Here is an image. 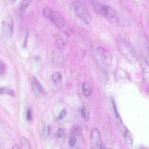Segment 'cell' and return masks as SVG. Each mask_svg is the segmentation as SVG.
Masks as SVG:
<instances>
[{
	"label": "cell",
	"mask_w": 149,
	"mask_h": 149,
	"mask_svg": "<svg viewBox=\"0 0 149 149\" xmlns=\"http://www.w3.org/2000/svg\"><path fill=\"white\" fill-rule=\"evenodd\" d=\"M95 54L98 59L102 63L108 66L111 65L112 62V56L108 51L99 47L96 49Z\"/></svg>",
	"instance_id": "3"
},
{
	"label": "cell",
	"mask_w": 149,
	"mask_h": 149,
	"mask_svg": "<svg viewBox=\"0 0 149 149\" xmlns=\"http://www.w3.org/2000/svg\"><path fill=\"white\" fill-rule=\"evenodd\" d=\"M10 1L12 3H13L15 2V0H10Z\"/></svg>",
	"instance_id": "27"
},
{
	"label": "cell",
	"mask_w": 149,
	"mask_h": 149,
	"mask_svg": "<svg viewBox=\"0 0 149 149\" xmlns=\"http://www.w3.org/2000/svg\"><path fill=\"white\" fill-rule=\"evenodd\" d=\"M32 0H23L19 8V11L21 13L24 12L29 5Z\"/></svg>",
	"instance_id": "14"
},
{
	"label": "cell",
	"mask_w": 149,
	"mask_h": 149,
	"mask_svg": "<svg viewBox=\"0 0 149 149\" xmlns=\"http://www.w3.org/2000/svg\"><path fill=\"white\" fill-rule=\"evenodd\" d=\"M68 36L67 34L65 36L58 35L56 38L57 43L60 48H62L67 42Z\"/></svg>",
	"instance_id": "11"
},
{
	"label": "cell",
	"mask_w": 149,
	"mask_h": 149,
	"mask_svg": "<svg viewBox=\"0 0 149 149\" xmlns=\"http://www.w3.org/2000/svg\"><path fill=\"white\" fill-rule=\"evenodd\" d=\"M0 94H8L13 97L15 96V93L14 90L5 87L0 88Z\"/></svg>",
	"instance_id": "13"
},
{
	"label": "cell",
	"mask_w": 149,
	"mask_h": 149,
	"mask_svg": "<svg viewBox=\"0 0 149 149\" xmlns=\"http://www.w3.org/2000/svg\"><path fill=\"white\" fill-rule=\"evenodd\" d=\"M51 127L49 126H48L47 128V134L49 135L50 133L51 132Z\"/></svg>",
	"instance_id": "24"
},
{
	"label": "cell",
	"mask_w": 149,
	"mask_h": 149,
	"mask_svg": "<svg viewBox=\"0 0 149 149\" xmlns=\"http://www.w3.org/2000/svg\"><path fill=\"white\" fill-rule=\"evenodd\" d=\"M82 114L84 119H87L88 118L89 113L88 110L86 108H84L82 109Z\"/></svg>",
	"instance_id": "21"
},
{
	"label": "cell",
	"mask_w": 149,
	"mask_h": 149,
	"mask_svg": "<svg viewBox=\"0 0 149 149\" xmlns=\"http://www.w3.org/2000/svg\"><path fill=\"white\" fill-rule=\"evenodd\" d=\"M121 52L123 56L130 62H132L135 59L132 49L131 46L124 40H121L119 42Z\"/></svg>",
	"instance_id": "4"
},
{
	"label": "cell",
	"mask_w": 149,
	"mask_h": 149,
	"mask_svg": "<svg viewBox=\"0 0 149 149\" xmlns=\"http://www.w3.org/2000/svg\"><path fill=\"white\" fill-rule=\"evenodd\" d=\"M91 147L92 149H95L103 148L100 133L95 127L93 128L91 132Z\"/></svg>",
	"instance_id": "5"
},
{
	"label": "cell",
	"mask_w": 149,
	"mask_h": 149,
	"mask_svg": "<svg viewBox=\"0 0 149 149\" xmlns=\"http://www.w3.org/2000/svg\"><path fill=\"white\" fill-rule=\"evenodd\" d=\"M95 9L102 16L110 22L115 24L118 22L119 18L116 13L109 6L100 5L99 3Z\"/></svg>",
	"instance_id": "1"
},
{
	"label": "cell",
	"mask_w": 149,
	"mask_h": 149,
	"mask_svg": "<svg viewBox=\"0 0 149 149\" xmlns=\"http://www.w3.org/2000/svg\"><path fill=\"white\" fill-rule=\"evenodd\" d=\"M64 133V130L62 128H59L57 130V136L58 138H61Z\"/></svg>",
	"instance_id": "22"
},
{
	"label": "cell",
	"mask_w": 149,
	"mask_h": 149,
	"mask_svg": "<svg viewBox=\"0 0 149 149\" xmlns=\"http://www.w3.org/2000/svg\"><path fill=\"white\" fill-rule=\"evenodd\" d=\"M67 113V111L66 108L65 107L63 108L58 116V119L60 120L62 119L66 116Z\"/></svg>",
	"instance_id": "18"
},
{
	"label": "cell",
	"mask_w": 149,
	"mask_h": 149,
	"mask_svg": "<svg viewBox=\"0 0 149 149\" xmlns=\"http://www.w3.org/2000/svg\"><path fill=\"white\" fill-rule=\"evenodd\" d=\"M48 19L58 28H63L65 24V20L62 15L59 13L53 10Z\"/></svg>",
	"instance_id": "6"
},
{
	"label": "cell",
	"mask_w": 149,
	"mask_h": 149,
	"mask_svg": "<svg viewBox=\"0 0 149 149\" xmlns=\"http://www.w3.org/2000/svg\"><path fill=\"white\" fill-rule=\"evenodd\" d=\"M73 7L77 16L86 24H89L91 21V17L85 4L81 1L77 0L74 2Z\"/></svg>",
	"instance_id": "2"
},
{
	"label": "cell",
	"mask_w": 149,
	"mask_h": 149,
	"mask_svg": "<svg viewBox=\"0 0 149 149\" xmlns=\"http://www.w3.org/2000/svg\"><path fill=\"white\" fill-rule=\"evenodd\" d=\"M93 86L92 84L88 82H85L82 86L83 93L86 97L89 96L91 94L93 90Z\"/></svg>",
	"instance_id": "9"
},
{
	"label": "cell",
	"mask_w": 149,
	"mask_h": 149,
	"mask_svg": "<svg viewBox=\"0 0 149 149\" xmlns=\"http://www.w3.org/2000/svg\"><path fill=\"white\" fill-rule=\"evenodd\" d=\"M12 149H18L20 148L19 145L17 144H15L12 148Z\"/></svg>",
	"instance_id": "26"
},
{
	"label": "cell",
	"mask_w": 149,
	"mask_h": 149,
	"mask_svg": "<svg viewBox=\"0 0 149 149\" xmlns=\"http://www.w3.org/2000/svg\"><path fill=\"white\" fill-rule=\"evenodd\" d=\"M112 103L113 104V108L114 109V112L116 116V117L119 120L122 122L121 119V117L118 113V111L117 109V108L116 106V103L115 102V101L113 99H112Z\"/></svg>",
	"instance_id": "17"
},
{
	"label": "cell",
	"mask_w": 149,
	"mask_h": 149,
	"mask_svg": "<svg viewBox=\"0 0 149 149\" xmlns=\"http://www.w3.org/2000/svg\"><path fill=\"white\" fill-rule=\"evenodd\" d=\"M32 118L31 113L29 109H27L26 112V118L28 120L30 121Z\"/></svg>",
	"instance_id": "23"
},
{
	"label": "cell",
	"mask_w": 149,
	"mask_h": 149,
	"mask_svg": "<svg viewBox=\"0 0 149 149\" xmlns=\"http://www.w3.org/2000/svg\"><path fill=\"white\" fill-rule=\"evenodd\" d=\"M6 70V66L4 63L0 60V76L5 74Z\"/></svg>",
	"instance_id": "19"
},
{
	"label": "cell",
	"mask_w": 149,
	"mask_h": 149,
	"mask_svg": "<svg viewBox=\"0 0 149 149\" xmlns=\"http://www.w3.org/2000/svg\"><path fill=\"white\" fill-rule=\"evenodd\" d=\"M77 141V139L75 137L71 136L69 139L68 143L69 145L71 147L74 146Z\"/></svg>",
	"instance_id": "20"
},
{
	"label": "cell",
	"mask_w": 149,
	"mask_h": 149,
	"mask_svg": "<svg viewBox=\"0 0 149 149\" xmlns=\"http://www.w3.org/2000/svg\"><path fill=\"white\" fill-rule=\"evenodd\" d=\"M1 31L3 36L6 38H9L12 34V30L8 22L3 21L1 23Z\"/></svg>",
	"instance_id": "7"
},
{
	"label": "cell",
	"mask_w": 149,
	"mask_h": 149,
	"mask_svg": "<svg viewBox=\"0 0 149 149\" xmlns=\"http://www.w3.org/2000/svg\"><path fill=\"white\" fill-rule=\"evenodd\" d=\"M81 131L80 127L77 125H74L71 128L70 133L72 136H75L79 135Z\"/></svg>",
	"instance_id": "15"
},
{
	"label": "cell",
	"mask_w": 149,
	"mask_h": 149,
	"mask_svg": "<svg viewBox=\"0 0 149 149\" xmlns=\"http://www.w3.org/2000/svg\"><path fill=\"white\" fill-rule=\"evenodd\" d=\"M52 80L54 84L57 87H59L62 83V77L60 72H56L52 76Z\"/></svg>",
	"instance_id": "10"
},
{
	"label": "cell",
	"mask_w": 149,
	"mask_h": 149,
	"mask_svg": "<svg viewBox=\"0 0 149 149\" xmlns=\"http://www.w3.org/2000/svg\"><path fill=\"white\" fill-rule=\"evenodd\" d=\"M32 86L33 91L36 94H42L43 89L38 79L33 76L32 79Z\"/></svg>",
	"instance_id": "8"
},
{
	"label": "cell",
	"mask_w": 149,
	"mask_h": 149,
	"mask_svg": "<svg viewBox=\"0 0 149 149\" xmlns=\"http://www.w3.org/2000/svg\"><path fill=\"white\" fill-rule=\"evenodd\" d=\"M28 33H27L26 34V38H25V41H24V47H25L26 46V43H27V38H28Z\"/></svg>",
	"instance_id": "25"
},
{
	"label": "cell",
	"mask_w": 149,
	"mask_h": 149,
	"mask_svg": "<svg viewBox=\"0 0 149 149\" xmlns=\"http://www.w3.org/2000/svg\"><path fill=\"white\" fill-rule=\"evenodd\" d=\"M21 148L24 149L30 148V144L28 139L25 137H23L21 139Z\"/></svg>",
	"instance_id": "16"
},
{
	"label": "cell",
	"mask_w": 149,
	"mask_h": 149,
	"mask_svg": "<svg viewBox=\"0 0 149 149\" xmlns=\"http://www.w3.org/2000/svg\"><path fill=\"white\" fill-rule=\"evenodd\" d=\"M125 141L129 148H132L133 137L132 133L129 131L127 130L125 134Z\"/></svg>",
	"instance_id": "12"
}]
</instances>
